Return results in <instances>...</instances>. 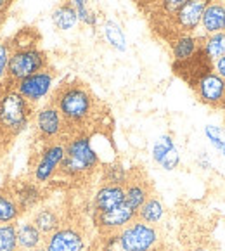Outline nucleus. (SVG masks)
<instances>
[{
	"label": "nucleus",
	"mask_w": 225,
	"mask_h": 251,
	"mask_svg": "<svg viewBox=\"0 0 225 251\" xmlns=\"http://www.w3.org/2000/svg\"><path fill=\"white\" fill-rule=\"evenodd\" d=\"M178 165H180V154H178V149L177 148L172 149V151L168 152L165 158H163V161L159 163V166H161L163 170H166V172L175 170Z\"/></svg>",
	"instance_id": "34"
},
{
	"label": "nucleus",
	"mask_w": 225,
	"mask_h": 251,
	"mask_svg": "<svg viewBox=\"0 0 225 251\" xmlns=\"http://www.w3.org/2000/svg\"><path fill=\"white\" fill-rule=\"evenodd\" d=\"M21 208H19L11 189H0V226L16 224L21 218Z\"/></svg>",
	"instance_id": "23"
},
{
	"label": "nucleus",
	"mask_w": 225,
	"mask_h": 251,
	"mask_svg": "<svg viewBox=\"0 0 225 251\" xmlns=\"http://www.w3.org/2000/svg\"><path fill=\"white\" fill-rule=\"evenodd\" d=\"M196 163H198V166H200L201 170H210V168H211L210 156H208L206 152H200V156H198V159H196Z\"/></svg>",
	"instance_id": "36"
},
{
	"label": "nucleus",
	"mask_w": 225,
	"mask_h": 251,
	"mask_svg": "<svg viewBox=\"0 0 225 251\" xmlns=\"http://www.w3.org/2000/svg\"><path fill=\"white\" fill-rule=\"evenodd\" d=\"M126 251H152L159 243V232L156 226L142 220H133L118 232Z\"/></svg>",
	"instance_id": "8"
},
{
	"label": "nucleus",
	"mask_w": 225,
	"mask_h": 251,
	"mask_svg": "<svg viewBox=\"0 0 225 251\" xmlns=\"http://www.w3.org/2000/svg\"><path fill=\"white\" fill-rule=\"evenodd\" d=\"M33 115L35 106H31L14 87H0V141L21 135L33 122Z\"/></svg>",
	"instance_id": "3"
},
{
	"label": "nucleus",
	"mask_w": 225,
	"mask_h": 251,
	"mask_svg": "<svg viewBox=\"0 0 225 251\" xmlns=\"http://www.w3.org/2000/svg\"><path fill=\"white\" fill-rule=\"evenodd\" d=\"M196 251H208V250H203V248H200V250H196Z\"/></svg>",
	"instance_id": "42"
},
{
	"label": "nucleus",
	"mask_w": 225,
	"mask_h": 251,
	"mask_svg": "<svg viewBox=\"0 0 225 251\" xmlns=\"http://www.w3.org/2000/svg\"><path fill=\"white\" fill-rule=\"evenodd\" d=\"M52 19V25L61 31H70L73 30L75 26L78 25V14H76V9L70 4V2H61L59 5H55V9L52 11L50 14Z\"/></svg>",
	"instance_id": "21"
},
{
	"label": "nucleus",
	"mask_w": 225,
	"mask_h": 251,
	"mask_svg": "<svg viewBox=\"0 0 225 251\" xmlns=\"http://www.w3.org/2000/svg\"><path fill=\"white\" fill-rule=\"evenodd\" d=\"M5 18H7V16H5V14H2V12H0V31H2V28H4Z\"/></svg>",
	"instance_id": "41"
},
{
	"label": "nucleus",
	"mask_w": 225,
	"mask_h": 251,
	"mask_svg": "<svg viewBox=\"0 0 225 251\" xmlns=\"http://www.w3.org/2000/svg\"><path fill=\"white\" fill-rule=\"evenodd\" d=\"M12 4H14V0H0V12H2V14H7L9 9L12 7Z\"/></svg>",
	"instance_id": "38"
},
{
	"label": "nucleus",
	"mask_w": 225,
	"mask_h": 251,
	"mask_svg": "<svg viewBox=\"0 0 225 251\" xmlns=\"http://www.w3.org/2000/svg\"><path fill=\"white\" fill-rule=\"evenodd\" d=\"M18 229L16 224L0 226V251H18Z\"/></svg>",
	"instance_id": "28"
},
{
	"label": "nucleus",
	"mask_w": 225,
	"mask_h": 251,
	"mask_svg": "<svg viewBox=\"0 0 225 251\" xmlns=\"http://www.w3.org/2000/svg\"><path fill=\"white\" fill-rule=\"evenodd\" d=\"M166 208L163 204V201L158 196L151 194V196L146 200V203L137 210V220H142L146 224H151V226H158L159 222L165 218Z\"/></svg>",
	"instance_id": "22"
},
{
	"label": "nucleus",
	"mask_w": 225,
	"mask_h": 251,
	"mask_svg": "<svg viewBox=\"0 0 225 251\" xmlns=\"http://www.w3.org/2000/svg\"><path fill=\"white\" fill-rule=\"evenodd\" d=\"M224 251H225V250H224Z\"/></svg>",
	"instance_id": "46"
},
{
	"label": "nucleus",
	"mask_w": 225,
	"mask_h": 251,
	"mask_svg": "<svg viewBox=\"0 0 225 251\" xmlns=\"http://www.w3.org/2000/svg\"><path fill=\"white\" fill-rule=\"evenodd\" d=\"M12 194H14L16 201H18L21 213H31L40 206L42 200H44V192H42V185H38L33 180H19L11 187Z\"/></svg>",
	"instance_id": "14"
},
{
	"label": "nucleus",
	"mask_w": 225,
	"mask_h": 251,
	"mask_svg": "<svg viewBox=\"0 0 225 251\" xmlns=\"http://www.w3.org/2000/svg\"><path fill=\"white\" fill-rule=\"evenodd\" d=\"M30 220L38 227V230L45 237L50 236L52 232H55V230L63 226V218H61L59 211L52 206H47V204H42L37 210L31 211Z\"/></svg>",
	"instance_id": "18"
},
{
	"label": "nucleus",
	"mask_w": 225,
	"mask_h": 251,
	"mask_svg": "<svg viewBox=\"0 0 225 251\" xmlns=\"http://www.w3.org/2000/svg\"><path fill=\"white\" fill-rule=\"evenodd\" d=\"M196 97L201 104L211 107V109H225V80L218 73L204 75L194 87Z\"/></svg>",
	"instance_id": "10"
},
{
	"label": "nucleus",
	"mask_w": 225,
	"mask_h": 251,
	"mask_svg": "<svg viewBox=\"0 0 225 251\" xmlns=\"http://www.w3.org/2000/svg\"><path fill=\"white\" fill-rule=\"evenodd\" d=\"M175 148H177V146H175L174 137H172L170 133L161 135L158 141L154 142V146H152V159H154V163H158L159 165V163L163 161V158H165V156Z\"/></svg>",
	"instance_id": "29"
},
{
	"label": "nucleus",
	"mask_w": 225,
	"mask_h": 251,
	"mask_svg": "<svg viewBox=\"0 0 225 251\" xmlns=\"http://www.w3.org/2000/svg\"><path fill=\"white\" fill-rule=\"evenodd\" d=\"M87 237L76 226H61L45 237L44 251H85Z\"/></svg>",
	"instance_id": "11"
},
{
	"label": "nucleus",
	"mask_w": 225,
	"mask_h": 251,
	"mask_svg": "<svg viewBox=\"0 0 225 251\" xmlns=\"http://www.w3.org/2000/svg\"><path fill=\"white\" fill-rule=\"evenodd\" d=\"M130 172L128 168L123 166V163L113 161L102 168V182L104 184H113V185H123L125 187L126 182L130 180Z\"/></svg>",
	"instance_id": "27"
},
{
	"label": "nucleus",
	"mask_w": 225,
	"mask_h": 251,
	"mask_svg": "<svg viewBox=\"0 0 225 251\" xmlns=\"http://www.w3.org/2000/svg\"><path fill=\"white\" fill-rule=\"evenodd\" d=\"M33 126L42 142L64 141L70 135L66 122L50 100L47 104H42L40 107H35Z\"/></svg>",
	"instance_id": "6"
},
{
	"label": "nucleus",
	"mask_w": 225,
	"mask_h": 251,
	"mask_svg": "<svg viewBox=\"0 0 225 251\" xmlns=\"http://www.w3.org/2000/svg\"><path fill=\"white\" fill-rule=\"evenodd\" d=\"M213 0H187L172 19H168V25L172 28V33L180 35V33H191L201 26V18H203L206 7L211 4Z\"/></svg>",
	"instance_id": "9"
},
{
	"label": "nucleus",
	"mask_w": 225,
	"mask_h": 251,
	"mask_svg": "<svg viewBox=\"0 0 225 251\" xmlns=\"http://www.w3.org/2000/svg\"><path fill=\"white\" fill-rule=\"evenodd\" d=\"M201 28L204 35L218 33L225 30V4L220 0H213L201 18Z\"/></svg>",
	"instance_id": "19"
},
{
	"label": "nucleus",
	"mask_w": 225,
	"mask_h": 251,
	"mask_svg": "<svg viewBox=\"0 0 225 251\" xmlns=\"http://www.w3.org/2000/svg\"><path fill=\"white\" fill-rule=\"evenodd\" d=\"M50 102L59 109L68 132H83L97 115V99L94 92L80 80H68L54 89Z\"/></svg>",
	"instance_id": "1"
},
{
	"label": "nucleus",
	"mask_w": 225,
	"mask_h": 251,
	"mask_svg": "<svg viewBox=\"0 0 225 251\" xmlns=\"http://www.w3.org/2000/svg\"><path fill=\"white\" fill-rule=\"evenodd\" d=\"M66 156L59 168V174L71 180L90 177L100 166V158L94 149L90 135L85 132H75L64 139Z\"/></svg>",
	"instance_id": "2"
},
{
	"label": "nucleus",
	"mask_w": 225,
	"mask_h": 251,
	"mask_svg": "<svg viewBox=\"0 0 225 251\" xmlns=\"http://www.w3.org/2000/svg\"><path fill=\"white\" fill-rule=\"evenodd\" d=\"M104 251H126L125 246L122 244L118 232L106 234V239H104Z\"/></svg>",
	"instance_id": "35"
},
{
	"label": "nucleus",
	"mask_w": 225,
	"mask_h": 251,
	"mask_svg": "<svg viewBox=\"0 0 225 251\" xmlns=\"http://www.w3.org/2000/svg\"><path fill=\"white\" fill-rule=\"evenodd\" d=\"M187 0H161L158 5H156L154 11L158 12L159 18H163V21H168L175 16V12L185 4Z\"/></svg>",
	"instance_id": "32"
},
{
	"label": "nucleus",
	"mask_w": 225,
	"mask_h": 251,
	"mask_svg": "<svg viewBox=\"0 0 225 251\" xmlns=\"http://www.w3.org/2000/svg\"><path fill=\"white\" fill-rule=\"evenodd\" d=\"M102 35L106 38V42L118 52H125L126 50V38L123 33V28L113 19H107L102 25Z\"/></svg>",
	"instance_id": "26"
},
{
	"label": "nucleus",
	"mask_w": 225,
	"mask_h": 251,
	"mask_svg": "<svg viewBox=\"0 0 225 251\" xmlns=\"http://www.w3.org/2000/svg\"><path fill=\"white\" fill-rule=\"evenodd\" d=\"M49 66V54L40 47L12 50L7 68V83L14 85L19 80H25L26 76H31Z\"/></svg>",
	"instance_id": "4"
},
{
	"label": "nucleus",
	"mask_w": 225,
	"mask_h": 251,
	"mask_svg": "<svg viewBox=\"0 0 225 251\" xmlns=\"http://www.w3.org/2000/svg\"><path fill=\"white\" fill-rule=\"evenodd\" d=\"M174 71L182 80L187 81V85L192 89L204 75L215 71V68H213V61H211L206 55V52L200 47V50L196 52L191 59L184 61V63H174Z\"/></svg>",
	"instance_id": "12"
},
{
	"label": "nucleus",
	"mask_w": 225,
	"mask_h": 251,
	"mask_svg": "<svg viewBox=\"0 0 225 251\" xmlns=\"http://www.w3.org/2000/svg\"><path fill=\"white\" fill-rule=\"evenodd\" d=\"M213 68H215V73H218L225 80V55L220 57V59L213 61Z\"/></svg>",
	"instance_id": "37"
},
{
	"label": "nucleus",
	"mask_w": 225,
	"mask_h": 251,
	"mask_svg": "<svg viewBox=\"0 0 225 251\" xmlns=\"http://www.w3.org/2000/svg\"><path fill=\"white\" fill-rule=\"evenodd\" d=\"M55 71L50 66L45 70L38 71V73L26 76L25 80H19L18 83H14V89L25 97L31 106H38L40 102H44L47 97L52 96L55 89Z\"/></svg>",
	"instance_id": "7"
},
{
	"label": "nucleus",
	"mask_w": 225,
	"mask_h": 251,
	"mask_svg": "<svg viewBox=\"0 0 225 251\" xmlns=\"http://www.w3.org/2000/svg\"><path fill=\"white\" fill-rule=\"evenodd\" d=\"M18 251H21V250H18Z\"/></svg>",
	"instance_id": "45"
},
{
	"label": "nucleus",
	"mask_w": 225,
	"mask_h": 251,
	"mask_svg": "<svg viewBox=\"0 0 225 251\" xmlns=\"http://www.w3.org/2000/svg\"><path fill=\"white\" fill-rule=\"evenodd\" d=\"M76 14H78V21L83 23L85 26H90V28H96L97 23H99V18H97V14L89 7V5L78 7L76 9Z\"/></svg>",
	"instance_id": "33"
},
{
	"label": "nucleus",
	"mask_w": 225,
	"mask_h": 251,
	"mask_svg": "<svg viewBox=\"0 0 225 251\" xmlns=\"http://www.w3.org/2000/svg\"><path fill=\"white\" fill-rule=\"evenodd\" d=\"M201 49L206 52L211 61H217L225 55V30L218 33L201 37Z\"/></svg>",
	"instance_id": "25"
},
{
	"label": "nucleus",
	"mask_w": 225,
	"mask_h": 251,
	"mask_svg": "<svg viewBox=\"0 0 225 251\" xmlns=\"http://www.w3.org/2000/svg\"><path fill=\"white\" fill-rule=\"evenodd\" d=\"M137 2H139L140 7H144V4H151L152 7L156 9V5H158L159 2H161V0H137Z\"/></svg>",
	"instance_id": "40"
},
{
	"label": "nucleus",
	"mask_w": 225,
	"mask_h": 251,
	"mask_svg": "<svg viewBox=\"0 0 225 251\" xmlns=\"http://www.w3.org/2000/svg\"><path fill=\"white\" fill-rule=\"evenodd\" d=\"M224 111H225V109H224Z\"/></svg>",
	"instance_id": "47"
},
{
	"label": "nucleus",
	"mask_w": 225,
	"mask_h": 251,
	"mask_svg": "<svg viewBox=\"0 0 225 251\" xmlns=\"http://www.w3.org/2000/svg\"><path fill=\"white\" fill-rule=\"evenodd\" d=\"M204 135H206V139L211 142V146H213V148L225 158V133H224V130H222L220 126L206 125L204 126Z\"/></svg>",
	"instance_id": "30"
},
{
	"label": "nucleus",
	"mask_w": 225,
	"mask_h": 251,
	"mask_svg": "<svg viewBox=\"0 0 225 251\" xmlns=\"http://www.w3.org/2000/svg\"><path fill=\"white\" fill-rule=\"evenodd\" d=\"M71 5H73L75 9L78 7H83V5H89V0H68Z\"/></svg>",
	"instance_id": "39"
},
{
	"label": "nucleus",
	"mask_w": 225,
	"mask_h": 251,
	"mask_svg": "<svg viewBox=\"0 0 225 251\" xmlns=\"http://www.w3.org/2000/svg\"><path fill=\"white\" fill-rule=\"evenodd\" d=\"M16 229H18V248L21 251H33L44 246L45 236L30 218L16 222Z\"/></svg>",
	"instance_id": "17"
},
{
	"label": "nucleus",
	"mask_w": 225,
	"mask_h": 251,
	"mask_svg": "<svg viewBox=\"0 0 225 251\" xmlns=\"http://www.w3.org/2000/svg\"><path fill=\"white\" fill-rule=\"evenodd\" d=\"M133 220H137V210L130 208L126 203L120 204V206L113 208L109 211H102V213L94 215V222H96L97 229L102 234L120 232L123 227L132 224Z\"/></svg>",
	"instance_id": "13"
},
{
	"label": "nucleus",
	"mask_w": 225,
	"mask_h": 251,
	"mask_svg": "<svg viewBox=\"0 0 225 251\" xmlns=\"http://www.w3.org/2000/svg\"><path fill=\"white\" fill-rule=\"evenodd\" d=\"M201 47V37L191 33H180L170 38V49L174 55V63H184L191 59Z\"/></svg>",
	"instance_id": "16"
},
{
	"label": "nucleus",
	"mask_w": 225,
	"mask_h": 251,
	"mask_svg": "<svg viewBox=\"0 0 225 251\" xmlns=\"http://www.w3.org/2000/svg\"><path fill=\"white\" fill-rule=\"evenodd\" d=\"M151 196V185L144 178L130 177V180L125 185V203L133 210H139L146 200Z\"/></svg>",
	"instance_id": "20"
},
{
	"label": "nucleus",
	"mask_w": 225,
	"mask_h": 251,
	"mask_svg": "<svg viewBox=\"0 0 225 251\" xmlns=\"http://www.w3.org/2000/svg\"><path fill=\"white\" fill-rule=\"evenodd\" d=\"M0 156H2V146H0Z\"/></svg>",
	"instance_id": "43"
},
{
	"label": "nucleus",
	"mask_w": 225,
	"mask_h": 251,
	"mask_svg": "<svg viewBox=\"0 0 225 251\" xmlns=\"http://www.w3.org/2000/svg\"><path fill=\"white\" fill-rule=\"evenodd\" d=\"M125 203V187L123 185L102 184L94 194V211L102 213Z\"/></svg>",
	"instance_id": "15"
},
{
	"label": "nucleus",
	"mask_w": 225,
	"mask_h": 251,
	"mask_svg": "<svg viewBox=\"0 0 225 251\" xmlns=\"http://www.w3.org/2000/svg\"><path fill=\"white\" fill-rule=\"evenodd\" d=\"M64 156H66L64 141L44 142V148L38 152L37 161H35L33 170H31V180L37 182L38 185H47L55 175L59 174Z\"/></svg>",
	"instance_id": "5"
},
{
	"label": "nucleus",
	"mask_w": 225,
	"mask_h": 251,
	"mask_svg": "<svg viewBox=\"0 0 225 251\" xmlns=\"http://www.w3.org/2000/svg\"><path fill=\"white\" fill-rule=\"evenodd\" d=\"M42 37L38 33L37 28L33 26H25L21 30H18L11 38H9V44H11L12 50H18V49H33L38 47Z\"/></svg>",
	"instance_id": "24"
},
{
	"label": "nucleus",
	"mask_w": 225,
	"mask_h": 251,
	"mask_svg": "<svg viewBox=\"0 0 225 251\" xmlns=\"http://www.w3.org/2000/svg\"><path fill=\"white\" fill-rule=\"evenodd\" d=\"M220 2H224V4H225V0H220Z\"/></svg>",
	"instance_id": "44"
},
{
	"label": "nucleus",
	"mask_w": 225,
	"mask_h": 251,
	"mask_svg": "<svg viewBox=\"0 0 225 251\" xmlns=\"http://www.w3.org/2000/svg\"><path fill=\"white\" fill-rule=\"evenodd\" d=\"M11 54L12 47L9 40H0V87H5L4 83H7V68L9 61H11Z\"/></svg>",
	"instance_id": "31"
}]
</instances>
